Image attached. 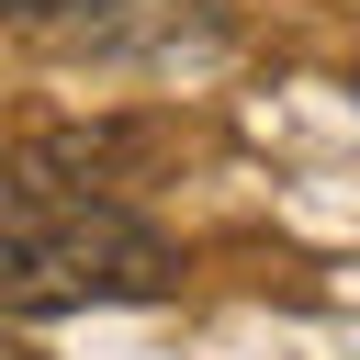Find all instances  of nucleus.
<instances>
[{
    "label": "nucleus",
    "instance_id": "obj_4",
    "mask_svg": "<svg viewBox=\"0 0 360 360\" xmlns=\"http://www.w3.org/2000/svg\"><path fill=\"white\" fill-rule=\"evenodd\" d=\"M68 11H79V0H0V22H22V34H56Z\"/></svg>",
    "mask_w": 360,
    "mask_h": 360
},
{
    "label": "nucleus",
    "instance_id": "obj_1",
    "mask_svg": "<svg viewBox=\"0 0 360 360\" xmlns=\"http://www.w3.org/2000/svg\"><path fill=\"white\" fill-rule=\"evenodd\" d=\"M180 248L135 202H11L0 214V315H90V304H169Z\"/></svg>",
    "mask_w": 360,
    "mask_h": 360
},
{
    "label": "nucleus",
    "instance_id": "obj_3",
    "mask_svg": "<svg viewBox=\"0 0 360 360\" xmlns=\"http://www.w3.org/2000/svg\"><path fill=\"white\" fill-rule=\"evenodd\" d=\"M225 11L214 0H79L45 45H90V56H169V45H214Z\"/></svg>",
    "mask_w": 360,
    "mask_h": 360
},
{
    "label": "nucleus",
    "instance_id": "obj_2",
    "mask_svg": "<svg viewBox=\"0 0 360 360\" xmlns=\"http://www.w3.org/2000/svg\"><path fill=\"white\" fill-rule=\"evenodd\" d=\"M158 124H34L0 146V214L11 202H124V169H158Z\"/></svg>",
    "mask_w": 360,
    "mask_h": 360
}]
</instances>
